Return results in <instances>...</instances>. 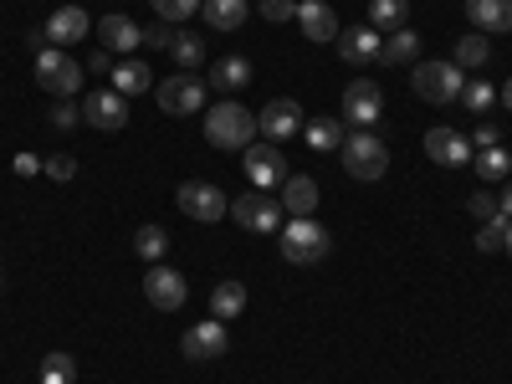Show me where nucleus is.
<instances>
[{"instance_id":"obj_1","label":"nucleus","mask_w":512,"mask_h":384,"mask_svg":"<svg viewBox=\"0 0 512 384\" xmlns=\"http://www.w3.org/2000/svg\"><path fill=\"white\" fill-rule=\"evenodd\" d=\"M205 139L216 144V149L241 154L246 144H256V113L241 108L236 98H221L216 108H205Z\"/></svg>"},{"instance_id":"obj_2","label":"nucleus","mask_w":512,"mask_h":384,"mask_svg":"<svg viewBox=\"0 0 512 384\" xmlns=\"http://www.w3.org/2000/svg\"><path fill=\"white\" fill-rule=\"evenodd\" d=\"M277 241H282V256L292 267H318L323 256L333 251V236L313 221V216H292L282 231H277Z\"/></svg>"},{"instance_id":"obj_3","label":"nucleus","mask_w":512,"mask_h":384,"mask_svg":"<svg viewBox=\"0 0 512 384\" xmlns=\"http://www.w3.org/2000/svg\"><path fill=\"white\" fill-rule=\"evenodd\" d=\"M338 159L354 180H384V169H390V149L379 144L374 128H349L344 144H338Z\"/></svg>"},{"instance_id":"obj_4","label":"nucleus","mask_w":512,"mask_h":384,"mask_svg":"<svg viewBox=\"0 0 512 384\" xmlns=\"http://www.w3.org/2000/svg\"><path fill=\"white\" fill-rule=\"evenodd\" d=\"M410 88H415V98H425V103L451 108V103H461L466 77H461L456 62H415V67H410Z\"/></svg>"},{"instance_id":"obj_5","label":"nucleus","mask_w":512,"mask_h":384,"mask_svg":"<svg viewBox=\"0 0 512 384\" xmlns=\"http://www.w3.org/2000/svg\"><path fill=\"white\" fill-rule=\"evenodd\" d=\"M154 98H159V113H169V118H190V113H205L210 82L195 77V72H169L164 82H154Z\"/></svg>"},{"instance_id":"obj_6","label":"nucleus","mask_w":512,"mask_h":384,"mask_svg":"<svg viewBox=\"0 0 512 384\" xmlns=\"http://www.w3.org/2000/svg\"><path fill=\"white\" fill-rule=\"evenodd\" d=\"M82 72H88V67H77L62 47H47L36 57V88L52 93V98H77L82 93Z\"/></svg>"},{"instance_id":"obj_7","label":"nucleus","mask_w":512,"mask_h":384,"mask_svg":"<svg viewBox=\"0 0 512 384\" xmlns=\"http://www.w3.org/2000/svg\"><path fill=\"white\" fill-rule=\"evenodd\" d=\"M241 169H246V180H251V190H282V180H287V154H282V144H246L241 149Z\"/></svg>"},{"instance_id":"obj_8","label":"nucleus","mask_w":512,"mask_h":384,"mask_svg":"<svg viewBox=\"0 0 512 384\" xmlns=\"http://www.w3.org/2000/svg\"><path fill=\"white\" fill-rule=\"evenodd\" d=\"M231 216H236L241 231L277 236V231H282V200L267 195V190H251V195H236V200H231Z\"/></svg>"},{"instance_id":"obj_9","label":"nucleus","mask_w":512,"mask_h":384,"mask_svg":"<svg viewBox=\"0 0 512 384\" xmlns=\"http://www.w3.org/2000/svg\"><path fill=\"white\" fill-rule=\"evenodd\" d=\"M144 297H149V308H159V313H180V308L190 303V282H185L175 267L154 262V267L144 272Z\"/></svg>"},{"instance_id":"obj_10","label":"nucleus","mask_w":512,"mask_h":384,"mask_svg":"<svg viewBox=\"0 0 512 384\" xmlns=\"http://www.w3.org/2000/svg\"><path fill=\"white\" fill-rule=\"evenodd\" d=\"M175 205L185 210L190 221H205V226H216L221 216H226V190L221 185H205V180H185L180 190H175Z\"/></svg>"},{"instance_id":"obj_11","label":"nucleus","mask_w":512,"mask_h":384,"mask_svg":"<svg viewBox=\"0 0 512 384\" xmlns=\"http://www.w3.org/2000/svg\"><path fill=\"white\" fill-rule=\"evenodd\" d=\"M384 113V88L369 77H354L349 88H344V123L349 128H374Z\"/></svg>"},{"instance_id":"obj_12","label":"nucleus","mask_w":512,"mask_h":384,"mask_svg":"<svg viewBox=\"0 0 512 384\" xmlns=\"http://www.w3.org/2000/svg\"><path fill=\"white\" fill-rule=\"evenodd\" d=\"M226 349H231V333H226V323H221V318H205V323L185 328V338H180V354H185V359H195V364L221 359Z\"/></svg>"},{"instance_id":"obj_13","label":"nucleus","mask_w":512,"mask_h":384,"mask_svg":"<svg viewBox=\"0 0 512 384\" xmlns=\"http://www.w3.org/2000/svg\"><path fill=\"white\" fill-rule=\"evenodd\" d=\"M82 123L103 128V134H118V128L128 123V98L113 93V88H93L88 98H82Z\"/></svg>"},{"instance_id":"obj_14","label":"nucleus","mask_w":512,"mask_h":384,"mask_svg":"<svg viewBox=\"0 0 512 384\" xmlns=\"http://www.w3.org/2000/svg\"><path fill=\"white\" fill-rule=\"evenodd\" d=\"M297 128H303V108H297L292 98H272L262 113H256V134H262L267 144H287Z\"/></svg>"},{"instance_id":"obj_15","label":"nucleus","mask_w":512,"mask_h":384,"mask_svg":"<svg viewBox=\"0 0 512 384\" xmlns=\"http://www.w3.org/2000/svg\"><path fill=\"white\" fill-rule=\"evenodd\" d=\"M425 154H431L441 169H461V164H472V139H466L461 128L436 123L431 134H425Z\"/></svg>"},{"instance_id":"obj_16","label":"nucleus","mask_w":512,"mask_h":384,"mask_svg":"<svg viewBox=\"0 0 512 384\" xmlns=\"http://www.w3.org/2000/svg\"><path fill=\"white\" fill-rule=\"evenodd\" d=\"M41 31H47L52 47H62V52H67V47H77L82 36H93V21H88V11H82V6H57Z\"/></svg>"},{"instance_id":"obj_17","label":"nucleus","mask_w":512,"mask_h":384,"mask_svg":"<svg viewBox=\"0 0 512 384\" xmlns=\"http://www.w3.org/2000/svg\"><path fill=\"white\" fill-rule=\"evenodd\" d=\"M379 47H384V31H374V26H344L338 31V57H344L349 67L379 62Z\"/></svg>"},{"instance_id":"obj_18","label":"nucleus","mask_w":512,"mask_h":384,"mask_svg":"<svg viewBox=\"0 0 512 384\" xmlns=\"http://www.w3.org/2000/svg\"><path fill=\"white\" fill-rule=\"evenodd\" d=\"M297 26H303L308 41H338V31H344L328 0H297Z\"/></svg>"},{"instance_id":"obj_19","label":"nucleus","mask_w":512,"mask_h":384,"mask_svg":"<svg viewBox=\"0 0 512 384\" xmlns=\"http://www.w3.org/2000/svg\"><path fill=\"white\" fill-rule=\"evenodd\" d=\"M93 31H98V41H103V52H128V57H134V52L144 47V26H134L128 16H103Z\"/></svg>"},{"instance_id":"obj_20","label":"nucleus","mask_w":512,"mask_h":384,"mask_svg":"<svg viewBox=\"0 0 512 384\" xmlns=\"http://www.w3.org/2000/svg\"><path fill=\"white\" fill-rule=\"evenodd\" d=\"M466 21H472V31H482V36L512 31V0H466Z\"/></svg>"},{"instance_id":"obj_21","label":"nucleus","mask_w":512,"mask_h":384,"mask_svg":"<svg viewBox=\"0 0 512 384\" xmlns=\"http://www.w3.org/2000/svg\"><path fill=\"white\" fill-rule=\"evenodd\" d=\"M379 62L384 67H415L420 62V31H410V26L390 31V36H384V47H379Z\"/></svg>"},{"instance_id":"obj_22","label":"nucleus","mask_w":512,"mask_h":384,"mask_svg":"<svg viewBox=\"0 0 512 384\" xmlns=\"http://www.w3.org/2000/svg\"><path fill=\"white\" fill-rule=\"evenodd\" d=\"M282 210L287 216H313L318 210V180L313 175H287L282 180Z\"/></svg>"},{"instance_id":"obj_23","label":"nucleus","mask_w":512,"mask_h":384,"mask_svg":"<svg viewBox=\"0 0 512 384\" xmlns=\"http://www.w3.org/2000/svg\"><path fill=\"white\" fill-rule=\"evenodd\" d=\"M200 16H205L210 31H241L251 6H246V0H200Z\"/></svg>"},{"instance_id":"obj_24","label":"nucleus","mask_w":512,"mask_h":384,"mask_svg":"<svg viewBox=\"0 0 512 384\" xmlns=\"http://www.w3.org/2000/svg\"><path fill=\"white\" fill-rule=\"evenodd\" d=\"M461 72H477V67H487L492 62V36H482V31H461L456 36V57H451Z\"/></svg>"},{"instance_id":"obj_25","label":"nucleus","mask_w":512,"mask_h":384,"mask_svg":"<svg viewBox=\"0 0 512 384\" xmlns=\"http://www.w3.org/2000/svg\"><path fill=\"white\" fill-rule=\"evenodd\" d=\"M246 313V282H216V292H210V318H221V323H231V318H241Z\"/></svg>"},{"instance_id":"obj_26","label":"nucleus","mask_w":512,"mask_h":384,"mask_svg":"<svg viewBox=\"0 0 512 384\" xmlns=\"http://www.w3.org/2000/svg\"><path fill=\"white\" fill-rule=\"evenodd\" d=\"M108 77H113V93H123V98H139V93H149V88H154V72H149L144 62H134V57L118 62Z\"/></svg>"},{"instance_id":"obj_27","label":"nucleus","mask_w":512,"mask_h":384,"mask_svg":"<svg viewBox=\"0 0 512 384\" xmlns=\"http://www.w3.org/2000/svg\"><path fill=\"white\" fill-rule=\"evenodd\" d=\"M344 134H349V128L338 123V118H313V123H303V139H308V149H313V154H338Z\"/></svg>"},{"instance_id":"obj_28","label":"nucleus","mask_w":512,"mask_h":384,"mask_svg":"<svg viewBox=\"0 0 512 384\" xmlns=\"http://www.w3.org/2000/svg\"><path fill=\"white\" fill-rule=\"evenodd\" d=\"M251 82V62L246 57H221L216 67H210V88L216 93H241Z\"/></svg>"},{"instance_id":"obj_29","label":"nucleus","mask_w":512,"mask_h":384,"mask_svg":"<svg viewBox=\"0 0 512 384\" xmlns=\"http://www.w3.org/2000/svg\"><path fill=\"white\" fill-rule=\"evenodd\" d=\"M169 57H175L180 72H200V67H205V36H200V31H175V41H169Z\"/></svg>"},{"instance_id":"obj_30","label":"nucleus","mask_w":512,"mask_h":384,"mask_svg":"<svg viewBox=\"0 0 512 384\" xmlns=\"http://www.w3.org/2000/svg\"><path fill=\"white\" fill-rule=\"evenodd\" d=\"M369 26L384 31V36L410 26V0H369Z\"/></svg>"},{"instance_id":"obj_31","label":"nucleus","mask_w":512,"mask_h":384,"mask_svg":"<svg viewBox=\"0 0 512 384\" xmlns=\"http://www.w3.org/2000/svg\"><path fill=\"white\" fill-rule=\"evenodd\" d=\"M472 164H477V175H482L487 185H497V180L512 175V154H507V144H492V149L472 154Z\"/></svg>"},{"instance_id":"obj_32","label":"nucleus","mask_w":512,"mask_h":384,"mask_svg":"<svg viewBox=\"0 0 512 384\" xmlns=\"http://www.w3.org/2000/svg\"><path fill=\"white\" fill-rule=\"evenodd\" d=\"M461 108H466V113H477V118H487V113L497 108V88H492V82H482V77H466Z\"/></svg>"},{"instance_id":"obj_33","label":"nucleus","mask_w":512,"mask_h":384,"mask_svg":"<svg viewBox=\"0 0 512 384\" xmlns=\"http://www.w3.org/2000/svg\"><path fill=\"white\" fill-rule=\"evenodd\" d=\"M41 384H77V359L72 354H47L41 359Z\"/></svg>"},{"instance_id":"obj_34","label":"nucleus","mask_w":512,"mask_h":384,"mask_svg":"<svg viewBox=\"0 0 512 384\" xmlns=\"http://www.w3.org/2000/svg\"><path fill=\"white\" fill-rule=\"evenodd\" d=\"M164 246H169V236H164L159 226H139V231H134V256H144L149 267L164 256Z\"/></svg>"},{"instance_id":"obj_35","label":"nucleus","mask_w":512,"mask_h":384,"mask_svg":"<svg viewBox=\"0 0 512 384\" xmlns=\"http://www.w3.org/2000/svg\"><path fill=\"white\" fill-rule=\"evenodd\" d=\"M502 246H507V216L482 221V231H477V251H502Z\"/></svg>"},{"instance_id":"obj_36","label":"nucleus","mask_w":512,"mask_h":384,"mask_svg":"<svg viewBox=\"0 0 512 384\" xmlns=\"http://www.w3.org/2000/svg\"><path fill=\"white\" fill-rule=\"evenodd\" d=\"M154 11L164 16V26H180V21H190L200 11V0H154Z\"/></svg>"},{"instance_id":"obj_37","label":"nucleus","mask_w":512,"mask_h":384,"mask_svg":"<svg viewBox=\"0 0 512 384\" xmlns=\"http://www.w3.org/2000/svg\"><path fill=\"white\" fill-rule=\"evenodd\" d=\"M41 175H47V180H72L77 175V159L72 154H52V159H41Z\"/></svg>"},{"instance_id":"obj_38","label":"nucleus","mask_w":512,"mask_h":384,"mask_svg":"<svg viewBox=\"0 0 512 384\" xmlns=\"http://www.w3.org/2000/svg\"><path fill=\"white\" fill-rule=\"evenodd\" d=\"M82 123V108L72 103V98H57V108H52V128H77Z\"/></svg>"},{"instance_id":"obj_39","label":"nucleus","mask_w":512,"mask_h":384,"mask_svg":"<svg viewBox=\"0 0 512 384\" xmlns=\"http://www.w3.org/2000/svg\"><path fill=\"white\" fill-rule=\"evenodd\" d=\"M262 16L277 21V26L282 21H297V0H262Z\"/></svg>"},{"instance_id":"obj_40","label":"nucleus","mask_w":512,"mask_h":384,"mask_svg":"<svg viewBox=\"0 0 512 384\" xmlns=\"http://www.w3.org/2000/svg\"><path fill=\"white\" fill-rule=\"evenodd\" d=\"M466 210H472L477 221H492V216H502V205H497V195H472V200H466Z\"/></svg>"},{"instance_id":"obj_41","label":"nucleus","mask_w":512,"mask_h":384,"mask_svg":"<svg viewBox=\"0 0 512 384\" xmlns=\"http://www.w3.org/2000/svg\"><path fill=\"white\" fill-rule=\"evenodd\" d=\"M472 144H477V149H492V144H502V134H497V123H487V118H482V123L472 128Z\"/></svg>"},{"instance_id":"obj_42","label":"nucleus","mask_w":512,"mask_h":384,"mask_svg":"<svg viewBox=\"0 0 512 384\" xmlns=\"http://www.w3.org/2000/svg\"><path fill=\"white\" fill-rule=\"evenodd\" d=\"M169 41H175V31H169V26H144V47H164L169 52Z\"/></svg>"},{"instance_id":"obj_43","label":"nucleus","mask_w":512,"mask_h":384,"mask_svg":"<svg viewBox=\"0 0 512 384\" xmlns=\"http://www.w3.org/2000/svg\"><path fill=\"white\" fill-rule=\"evenodd\" d=\"M36 169H41L36 154H21V159H16V175H36Z\"/></svg>"},{"instance_id":"obj_44","label":"nucleus","mask_w":512,"mask_h":384,"mask_svg":"<svg viewBox=\"0 0 512 384\" xmlns=\"http://www.w3.org/2000/svg\"><path fill=\"white\" fill-rule=\"evenodd\" d=\"M497 205H502V216L512 221V180H502V195H497Z\"/></svg>"},{"instance_id":"obj_45","label":"nucleus","mask_w":512,"mask_h":384,"mask_svg":"<svg viewBox=\"0 0 512 384\" xmlns=\"http://www.w3.org/2000/svg\"><path fill=\"white\" fill-rule=\"evenodd\" d=\"M88 72H113V57H108V52H93V62H88Z\"/></svg>"},{"instance_id":"obj_46","label":"nucleus","mask_w":512,"mask_h":384,"mask_svg":"<svg viewBox=\"0 0 512 384\" xmlns=\"http://www.w3.org/2000/svg\"><path fill=\"white\" fill-rule=\"evenodd\" d=\"M502 103H507V113H512V77H507V88H502Z\"/></svg>"},{"instance_id":"obj_47","label":"nucleus","mask_w":512,"mask_h":384,"mask_svg":"<svg viewBox=\"0 0 512 384\" xmlns=\"http://www.w3.org/2000/svg\"><path fill=\"white\" fill-rule=\"evenodd\" d=\"M507 256H512V221H507Z\"/></svg>"},{"instance_id":"obj_48","label":"nucleus","mask_w":512,"mask_h":384,"mask_svg":"<svg viewBox=\"0 0 512 384\" xmlns=\"http://www.w3.org/2000/svg\"><path fill=\"white\" fill-rule=\"evenodd\" d=\"M0 287H6V282H0Z\"/></svg>"}]
</instances>
